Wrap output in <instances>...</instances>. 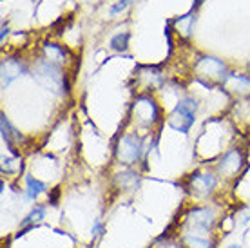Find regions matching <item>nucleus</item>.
<instances>
[{
	"mask_svg": "<svg viewBox=\"0 0 250 248\" xmlns=\"http://www.w3.org/2000/svg\"><path fill=\"white\" fill-rule=\"evenodd\" d=\"M40 219H44V208H42V207H37V208H35V210H33L29 216L25 217L24 221H22V225L35 223V221H40Z\"/></svg>",
	"mask_w": 250,
	"mask_h": 248,
	"instance_id": "18",
	"label": "nucleus"
},
{
	"mask_svg": "<svg viewBox=\"0 0 250 248\" xmlns=\"http://www.w3.org/2000/svg\"><path fill=\"white\" fill-rule=\"evenodd\" d=\"M33 78L40 83L42 87L49 89L51 93L62 94L67 89L65 83V75L60 69V65L49 62V60H37L35 67H33Z\"/></svg>",
	"mask_w": 250,
	"mask_h": 248,
	"instance_id": "1",
	"label": "nucleus"
},
{
	"mask_svg": "<svg viewBox=\"0 0 250 248\" xmlns=\"http://www.w3.org/2000/svg\"><path fill=\"white\" fill-rule=\"evenodd\" d=\"M194 71L196 76L201 82H225L227 75V65L216 56H201L198 62L194 63Z\"/></svg>",
	"mask_w": 250,
	"mask_h": 248,
	"instance_id": "4",
	"label": "nucleus"
},
{
	"mask_svg": "<svg viewBox=\"0 0 250 248\" xmlns=\"http://www.w3.org/2000/svg\"><path fill=\"white\" fill-rule=\"evenodd\" d=\"M229 248H243V247H239V245H232V247H229Z\"/></svg>",
	"mask_w": 250,
	"mask_h": 248,
	"instance_id": "20",
	"label": "nucleus"
},
{
	"mask_svg": "<svg viewBox=\"0 0 250 248\" xmlns=\"http://www.w3.org/2000/svg\"><path fill=\"white\" fill-rule=\"evenodd\" d=\"M245 163V156L241 150L234 149V150H229L221 160L218 162V172L227 178V180H230V178H236L241 170Z\"/></svg>",
	"mask_w": 250,
	"mask_h": 248,
	"instance_id": "7",
	"label": "nucleus"
},
{
	"mask_svg": "<svg viewBox=\"0 0 250 248\" xmlns=\"http://www.w3.org/2000/svg\"><path fill=\"white\" fill-rule=\"evenodd\" d=\"M185 248H214V243L207 236H198V234H183L182 237Z\"/></svg>",
	"mask_w": 250,
	"mask_h": 248,
	"instance_id": "13",
	"label": "nucleus"
},
{
	"mask_svg": "<svg viewBox=\"0 0 250 248\" xmlns=\"http://www.w3.org/2000/svg\"><path fill=\"white\" fill-rule=\"evenodd\" d=\"M194 24H196V15H192V13H188L185 17H180V20L174 22L178 33L183 35V37H190V33H192V29H194Z\"/></svg>",
	"mask_w": 250,
	"mask_h": 248,
	"instance_id": "15",
	"label": "nucleus"
},
{
	"mask_svg": "<svg viewBox=\"0 0 250 248\" xmlns=\"http://www.w3.org/2000/svg\"><path fill=\"white\" fill-rule=\"evenodd\" d=\"M132 116L140 125L144 127H152L154 124H158L160 120V109H158L156 102L147 96V94H142L134 100L132 103Z\"/></svg>",
	"mask_w": 250,
	"mask_h": 248,
	"instance_id": "6",
	"label": "nucleus"
},
{
	"mask_svg": "<svg viewBox=\"0 0 250 248\" xmlns=\"http://www.w3.org/2000/svg\"><path fill=\"white\" fill-rule=\"evenodd\" d=\"M214 223H216L214 212L208 207H194L185 216V227H187L188 234L205 236L212 230Z\"/></svg>",
	"mask_w": 250,
	"mask_h": 248,
	"instance_id": "3",
	"label": "nucleus"
},
{
	"mask_svg": "<svg viewBox=\"0 0 250 248\" xmlns=\"http://www.w3.org/2000/svg\"><path fill=\"white\" fill-rule=\"evenodd\" d=\"M198 111V102L194 98H183L176 109L170 112L169 125L172 129L180 130V132H188V129L194 124V114Z\"/></svg>",
	"mask_w": 250,
	"mask_h": 248,
	"instance_id": "5",
	"label": "nucleus"
},
{
	"mask_svg": "<svg viewBox=\"0 0 250 248\" xmlns=\"http://www.w3.org/2000/svg\"><path fill=\"white\" fill-rule=\"evenodd\" d=\"M223 85H225L229 91H232V93L239 94V96H245V94H250V76L230 73V75L225 78Z\"/></svg>",
	"mask_w": 250,
	"mask_h": 248,
	"instance_id": "10",
	"label": "nucleus"
},
{
	"mask_svg": "<svg viewBox=\"0 0 250 248\" xmlns=\"http://www.w3.org/2000/svg\"><path fill=\"white\" fill-rule=\"evenodd\" d=\"M44 53H45V60L57 63V65L65 62V49H63L62 45H58V43H45Z\"/></svg>",
	"mask_w": 250,
	"mask_h": 248,
	"instance_id": "14",
	"label": "nucleus"
},
{
	"mask_svg": "<svg viewBox=\"0 0 250 248\" xmlns=\"http://www.w3.org/2000/svg\"><path fill=\"white\" fill-rule=\"evenodd\" d=\"M25 183H27V192H25V196L29 199H37L45 190V183H42V181L33 178V176H27Z\"/></svg>",
	"mask_w": 250,
	"mask_h": 248,
	"instance_id": "16",
	"label": "nucleus"
},
{
	"mask_svg": "<svg viewBox=\"0 0 250 248\" xmlns=\"http://www.w3.org/2000/svg\"><path fill=\"white\" fill-rule=\"evenodd\" d=\"M129 33H120L116 37L111 38V49L114 51H125L127 49V42H129Z\"/></svg>",
	"mask_w": 250,
	"mask_h": 248,
	"instance_id": "17",
	"label": "nucleus"
},
{
	"mask_svg": "<svg viewBox=\"0 0 250 248\" xmlns=\"http://www.w3.org/2000/svg\"><path fill=\"white\" fill-rule=\"evenodd\" d=\"M114 183L120 190H125V192H132L140 186V174L134 172V170H124L114 176Z\"/></svg>",
	"mask_w": 250,
	"mask_h": 248,
	"instance_id": "11",
	"label": "nucleus"
},
{
	"mask_svg": "<svg viewBox=\"0 0 250 248\" xmlns=\"http://www.w3.org/2000/svg\"><path fill=\"white\" fill-rule=\"evenodd\" d=\"M218 185V178L210 172H194L188 178V186L196 196H208Z\"/></svg>",
	"mask_w": 250,
	"mask_h": 248,
	"instance_id": "8",
	"label": "nucleus"
},
{
	"mask_svg": "<svg viewBox=\"0 0 250 248\" xmlns=\"http://www.w3.org/2000/svg\"><path fill=\"white\" fill-rule=\"evenodd\" d=\"M140 80L144 82L145 89H156V87L162 85V73L154 67H142L140 69Z\"/></svg>",
	"mask_w": 250,
	"mask_h": 248,
	"instance_id": "12",
	"label": "nucleus"
},
{
	"mask_svg": "<svg viewBox=\"0 0 250 248\" xmlns=\"http://www.w3.org/2000/svg\"><path fill=\"white\" fill-rule=\"evenodd\" d=\"M144 154V142L142 138L129 132V134H122L118 140L116 147H114V156L120 163L124 165H132V163L140 162V158Z\"/></svg>",
	"mask_w": 250,
	"mask_h": 248,
	"instance_id": "2",
	"label": "nucleus"
},
{
	"mask_svg": "<svg viewBox=\"0 0 250 248\" xmlns=\"http://www.w3.org/2000/svg\"><path fill=\"white\" fill-rule=\"evenodd\" d=\"M131 4H132V0H120L118 4H114V6L111 7V11H109V13H111V15L114 17V15H118V13H122L124 9H127V7L131 6Z\"/></svg>",
	"mask_w": 250,
	"mask_h": 248,
	"instance_id": "19",
	"label": "nucleus"
},
{
	"mask_svg": "<svg viewBox=\"0 0 250 248\" xmlns=\"http://www.w3.org/2000/svg\"><path fill=\"white\" fill-rule=\"evenodd\" d=\"M24 71H25L24 65H22L17 58H4V60H2V87H4V89L9 87L11 82L17 80Z\"/></svg>",
	"mask_w": 250,
	"mask_h": 248,
	"instance_id": "9",
	"label": "nucleus"
}]
</instances>
